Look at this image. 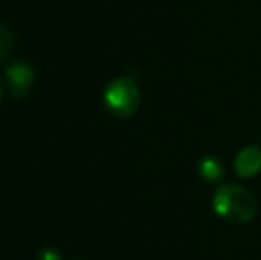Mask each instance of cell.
<instances>
[{
	"label": "cell",
	"mask_w": 261,
	"mask_h": 260,
	"mask_svg": "<svg viewBox=\"0 0 261 260\" xmlns=\"http://www.w3.org/2000/svg\"><path fill=\"white\" fill-rule=\"evenodd\" d=\"M0 102H2V86H0Z\"/></svg>",
	"instance_id": "cell-8"
},
{
	"label": "cell",
	"mask_w": 261,
	"mask_h": 260,
	"mask_svg": "<svg viewBox=\"0 0 261 260\" xmlns=\"http://www.w3.org/2000/svg\"><path fill=\"white\" fill-rule=\"evenodd\" d=\"M234 171L242 178H252L261 171V148L256 145L245 146L237 153Z\"/></svg>",
	"instance_id": "cell-4"
},
{
	"label": "cell",
	"mask_w": 261,
	"mask_h": 260,
	"mask_svg": "<svg viewBox=\"0 0 261 260\" xmlns=\"http://www.w3.org/2000/svg\"><path fill=\"white\" fill-rule=\"evenodd\" d=\"M11 49V32L4 23H0V61L6 59Z\"/></svg>",
	"instance_id": "cell-6"
},
{
	"label": "cell",
	"mask_w": 261,
	"mask_h": 260,
	"mask_svg": "<svg viewBox=\"0 0 261 260\" xmlns=\"http://www.w3.org/2000/svg\"><path fill=\"white\" fill-rule=\"evenodd\" d=\"M105 109L116 118H130L141 105V91L130 77H117L103 91Z\"/></svg>",
	"instance_id": "cell-2"
},
{
	"label": "cell",
	"mask_w": 261,
	"mask_h": 260,
	"mask_svg": "<svg viewBox=\"0 0 261 260\" xmlns=\"http://www.w3.org/2000/svg\"><path fill=\"white\" fill-rule=\"evenodd\" d=\"M197 171H199L201 178H204L210 184H215V182H220L224 178V164L219 157H213V155H206V157H201L199 164H197Z\"/></svg>",
	"instance_id": "cell-5"
},
{
	"label": "cell",
	"mask_w": 261,
	"mask_h": 260,
	"mask_svg": "<svg viewBox=\"0 0 261 260\" xmlns=\"http://www.w3.org/2000/svg\"><path fill=\"white\" fill-rule=\"evenodd\" d=\"M79 260H84V258H79Z\"/></svg>",
	"instance_id": "cell-9"
},
{
	"label": "cell",
	"mask_w": 261,
	"mask_h": 260,
	"mask_svg": "<svg viewBox=\"0 0 261 260\" xmlns=\"http://www.w3.org/2000/svg\"><path fill=\"white\" fill-rule=\"evenodd\" d=\"M38 260H62L61 253L54 248H43L38 253Z\"/></svg>",
	"instance_id": "cell-7"
},
{
	"label": "cell",
	"mask_w": 261,
	"mask_h": 260,
	"mask_svg": "<svg viewBox=\"0 0 261 260\" xmlns=\"http://www.w3.org/2000/svg\"><path fill=\"white\" fill-rule=\"evenodd\" d=\"M212 207L219 218L234 225H245L254 219L258 212V201L251 191L242 185L226 184L213 193Z\"/></svg>",
	"instance_id": "cell-1"
},
{
	"label": "cell",
	"mask_w": 261,
	"mask_h": 260,
	"mask_svg": "<svg viewBox=\"0 0 261 260\" xmlns=\"http://www.w3.org/2000/svg\"><path fill=\"white\" fill-rule=\"evenodd\" d=\"M6 80H7V87H9V93L13 98L20 100L25 98L31 93L32 86H34V69L25 63H14L7 68L6 72Z\"/></svg>",
	"instance_id": "cell-3"
}]
</instances>
